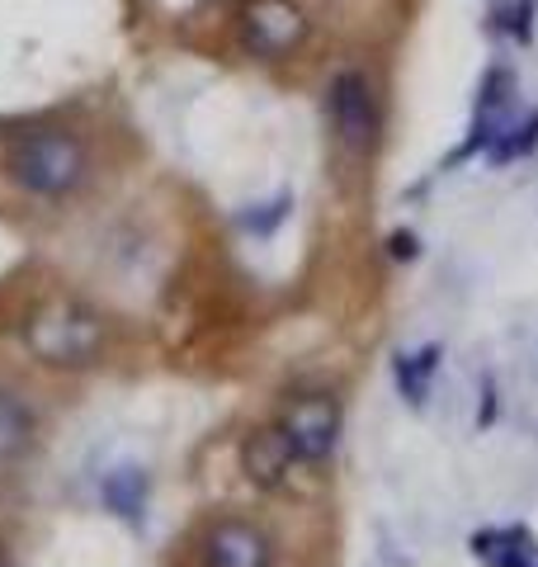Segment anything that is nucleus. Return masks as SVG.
<instances>
[{"label":"nucleus","mask_w":538,"mask_h":567,"mask_svg":"<svg viewBox=\"0 0 538 567\" xmlns=\"http://www.w3.org/2000/svg\"><path fill=\"white\" fill-rule=\"evenodd\" d=\"M327 114H331V128L340 137V147L350 152H369L379 142V95H373V81L364 71L345 66L340 76L331 81L327 91Z\"/></svg>","instance_id":"20e7f679"},{"label":"nucleus","mask_w":538,"mask_h":567,"mask_svg":"<svg viewBox=\"0 0 538 567\" xmlns=\"http://www.w3.org/2000/svg\"><path fill=\"white\" fill-rule=\"evenodd\" d=\"M24 346L48 369H85L104 350V322L85 303L52 298L24 322Z\"/></svg>","instance_id":"f03ea898"},{"label":"nucleus","mask_w":538,"mask_h":567,"mask_svg":"<svg viewBox=\"0 0 538 567\" xmlns=\"http://www.w3.org/2000/svg\"><path fill=\"white\" fill-rule=\"evenodd\" d=\"M279 431L289 435V445L298 454V464H327L340 445V431H345V416H340V402L327 393H308L293 398L279 416Z\"/></svg>","instance_id":"7ed1b4c3"},{"label":"nucleus","mask_w":538,"mask_h":567,"mask_svg":"<svg viewBox=\"0 0 538 567\" xmlns=\"http://www.w3.org/2000/svg\"><path fill=\"white\" fill-rule=\"evenodd\" d=\"M482 398H487V402L477 406V431H487V425L496 421V383L492 379H487V393H482Z\"/></svg>","instance_id":"ddd939ff"},{"label":"nucleus","mask_w":538,"mask_h":567,"mask_svg":"<svg viewBox=\"0 0 538 567\" xmlns=\"http://www.w3.org/2000/svg\"><path fill=\"white\" fill-rule=\"evenodd\" d=\"M387 251H392V260H416V256H421V246H416V237H411V233H397Z\"/></svg>","instance_id":"f8f14e48"},{"label":"nucleus","mask_w":538,"mask_h":567,"mask_svg":"<svg viewBox=\"0 0 538 567\" xmlns=\"http://www.w3.org/2000/svg\"><path fill=\"white\" fill-rule=\"evenodd\" d=\"M283 218H289V194H279L275 204H260V213H241V227L256 233V237H269Z\"/></svg>","instance_id":"9b49d317"},{"label":"nucleus","mask_w":538,"mask_h":567,"mask_svg":"<svg viewBox=\"0 0 538 567\" xmlns=\"http://www.w3.org/2000/svg\"><path fill=\"white\" fill-rule=\"evenodd\" d=\"M302 39H308V14L293 0H246V10H241L246 52L275 62V58H289L293 48H302Z\"/></svg>","instance_id":"39448f33"},{"label":"nucleus","mask_w":538,"mask_h":567,"mask_svg":"<svg viewBox=\"0 0 538 567\" xmlns=\"http://www.w3.org/2000/svg\"><path fill=\"white\" fill-rule=\"evenodd\" d=\"M204 567H275V544L250 520H218L204 535Z\"/></svg>","instance_id":"423d86ee"},{"label":"nucleus","mask_w":538,"mask_h":567,"mask_svg":"<svg viewBox=\"0 0 538 567\" xmlns=\"http://www.w3.org/2000/svg\"><path fill=\"white\" fill-rule=\"evenodd\" d=\"M241 468H246V477H250V483H256L260 492H279V487L293 477L298 454H293V445H289V435L279 431V421H275V425H260L256 435H246V445H241Z\"/></svg>","instance_id":"0eeeda50"},{"label":"nucleus","mask_w":538,"mask_h":567,"mask_svg":"<svg viewBox=\"0 0 538 567\" xmlns=\"http://www.w3.org/2000/svg\"><path fill=\"white\" fill-rule=\"evenodd\" d=\"M473 554L487 567H538V544L525 525H500V529H477L468 539Z\"/></svg>","instance_id":"6e6552de"},{"label":"nucleus","mask_w":538,"mask_h":567,"mask_svg":"<svg viewBox=\"0 0 538 567\" xmlns=\"http://www.w3.org/2000/svg\"><path fill=\"white\" fill-rule=\"evenodd\" d=\"M90 171L85 142L66 128H24L6 152V175L33 199H66Z\"/></svg>","instance_id":"f257e3e1"},{"label":"nucleus","mask_w":538,"mask_h":567,"mask_svg":"<svg viewBox=\"0 0 538 567\" xmlns=\"http://www.w3.org/2000/svg\"><path fill=\"white\" fill-rule=\"evenodd\" d=\"M439 360H444V346H435V341L421 346L416 354H397V360H392V379H397L402 402L425 406L430 383H435V374H439Z\"/></svg>","instance_id":"1a4fd4ad"},{"label":"nucleus","mask_w":538,"mask_h":567,"mask_svg":"<svg viewBox=\"0 0 538 567\" xmlns=\"http://www.w3.org/2000/svg\"><path fill=\"white\" fill-rule=\"evenodd\" d=\"M104 506L123 520H142L147 511V473L142 468H114L104 477Z\"/></svg>","instance_id":"9d476101"}]
</instances>
